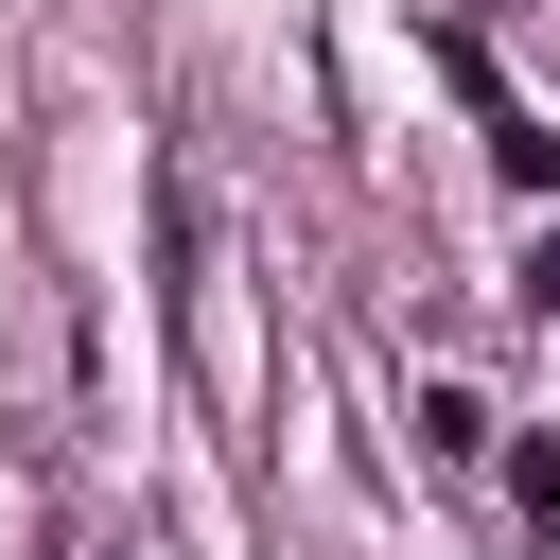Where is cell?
I'll list each match as a JSON object with an SVG mask.
<instances>
[{"instance_id":"cell-2","label":"cell","mask_w":560,"mask_h":560,"mask_svg":"<svg viewBox=\"0 0 560 560\" xmlns=\"http://www.w3.org/2000/svg\"><path fill=\"white\" fill-rule=\"evenodd\" d=\"M525 298H560V228H542V262H525Z\"/></svg>"},{"instance_id":"cell-1","label":"cell","mask_w":560,"mask_h":560,"mask_svg":"<svg viewBox=\"0 0 560 560\" xmlns=\"http://www.w3.org/2000/svg\"><path fill=\"white\" fill-rule=\"evenodd\" d=\"M420 438H438V455L472 472V455H490V402H472V385H420Z\"/></svg>"}]
</instances>
